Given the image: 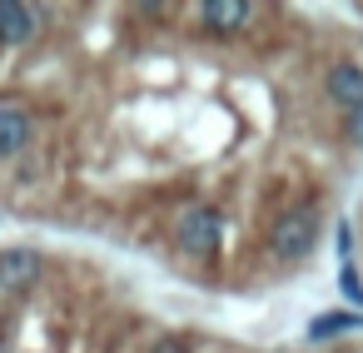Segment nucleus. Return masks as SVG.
Returning a JSON list of instances; mask_svg holds the SVG:
<instances>
[{
    "label": "nucleus",
    "instance_id": "obj_11",
    "mask_svg": "<svg viewBox=\"0 0 363 353\" xmlns=\"http://www.w3.org/2000/svg\"><path fill=\"white\" fill-rule=\"evenodd\" d=\"M150 353H189V343H184V338H169V333H164V338H155V343H150Z\"/></svg>",
    "mask_w": 363,
    "mask_h": 353
},
{
    "label": "nucleus",
    "instance_id": "obj_2",
    "mask_svg": "<svg viewBox=\"0 0 363 353\" xmlns=\"http://www.w3.org/2000/svg\"><path fill=\"white\" fill-rule=\"evenodd\" d=\"M219 239H224V219H219V209H209V204L189 209V214L174 224V244H179V254H189V259H214V254H219Z\"/></svg>",
    "mask_w": 363,
    "mask_h": 353
},
{
    "label": "nucleus",
    "instance_id": "obj_5",
    "mask_svg": "<svg viewBox=\"0 0 363 353\" xmlns=\"http://www.w3.org/2000/svg\"><path fill=\"white\" fill-rule=\"evenodd\" d=\"M40 30V11L26 0H0V45H26Z\"/></svg>",
    "mask_w": 363,
    "mask_h": 353
},
{
    "label": "nucleus",
    "instance_id": "obj_9",
    "mask_svg": "<svg viewBox=\"0 0 363 353\" xmlns=\"http://www.w3.org/2000/svg\"><path fill=\"white\" fill-rule=\"evenodd\" d=\"M338 288H343V298H348V303H363V279H358V269H353V264H343Z\"/></svg>",
    "mask_w": 363,
    "mask_h": 353
},
{
    "label": "nucleus",
    "instance_id": "obj_3",
    "mask_svg": "<svg viewBox=\"0 0 363 353\" xmlns=\"http://www.w3.org/2000/svg\"><path fill=\"white\" fill-rule=\"evenodd\" d=\"M40 274H45V259L35 249H6L0 254V288L6 293H26Z\"/></svg>",
    "mask_w": 363,
    "mask_h": 353
},
{
    "label": "nucleus",
    "instance_id": "obj_6",
    "mask_svg": "<svg viewBox=\"0 0 363 353\" xmlns=\"http://www.w3.org/2000/svg\"><path fill=\"white\" fill-rule=\"evenodd\" d=\"M199 21H204V30H214V35H239V30L254 21V6H244V0H204V6H199Z\"/></svg>",
    "mask_w": 363,
    "mask_h": 353
},
{
    "label": "nucleus",
    "instance_id": "obj_1",
    "mask_svg": "<svg viewBox=\"0 0 363 353\" xmlns=\"http://www.w3.org/2000/svg\"><path fill=\"white\" fill-rule=\"evenodd\" d=\"M313 244H318V214H313V209H289V214H279L274 229H269V254H274L279 264L308 259Z\"/></svg>",
    "mask_w": 363,
    "mask_h": 353
},
{
    "label": "nucleus",
    "instance_id": "obj_7",
    "mask_svg": "<svg viewBox=\"0 0 363 353\" xmlns=\"http://www.w3.org/2000/svg\"><path fill=\"white\" fill-rule=\"evenodd\" d=\"M30 145V110L16 100H0V159H11Z\"/></svg>",
    "mask_w": 363,
    "mask_h": 353
},
{
    "label": "nucleus",
    "instance_id": "obj_10",
    "mask_svg": "<svg viewBox=\"0 0 363 353\" xmlns=\"http://www.w3.org/2000/svg\"><path fill=\"white\" fill-rule=\"evenodd\" d=\"M343 140H348L353 150H363V110H353V115L343 120Z\"/></svg>",
    "mask_w": 363,
    "mask_h": 353
},
{
    "label": "nucleus",
    "instance_id": "obj_4",
    "mask_svg": "<svg viewBox=\"0 0 363 353\" xmlns=\"http://www.w3.org/2000/svg\"><path fill=\"white\" fill-rule=\"evenodd\" d=\"M323 90H328V100L338 105V110H363V65H353V60H338L328 75H323Z\"/></svg>",
    "mask_w": 363,
    "mask_h": 353
},
{
    "label": "nucleus",
    "instance_id": "obj_8",
    "mask_svg": "<svg viewBox=\"0 0 363 353\" xmlns=\"http://www.w3.org/2000/svg\"><path fill=\"white\" fill-rule=\"evenodd\" d=\"M353 328H363V313H323V318H313V323H308V338L318 343V338L353 333Z\"/></svg>",
    "mask_w": 363,
    "mask_h": 353
}]
</instances>
